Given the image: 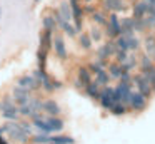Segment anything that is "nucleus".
I'll list each match as a JSON object with an SVG mask.
<instances>
[{"mask_svg":"<svg viewBox=\"0 0 155 144\" xmlns=\"http://www.w3.org/2000/svg\"><path fill=\"white\" fill-rule=\"evenodd\" d=\"M0 134H7L10 139L17 141V142H20V144H27L28 141H30L28 139L30 136L22 129L18 121H7L4 126L0 127Z\"/></svg>","mask_w":155,"mask_h":144,"instance_id":"1","label":"nucleus"},{"mask_svg":"<svg viewBox=\"0 0 155 144\" xmlns=\"http://www.w3.org/2000/svg\"><path fill=\"white\" fill-rule=\"evenodd\" d=\"M0 112L2 117L7 121H18L20 119V112H18V106L14 100V97L5 96L4 99L0 100Z\"/></svg>","mask_w":155,"mask_h":144,"instance_id":"2","label":"nucleus"},{"mask_svg":"<svg viewBox=\"0 0 155 144\" xmlns=\"http://www.w3.org/2000/svg\"><path fill=\"white\" fill-rule=\"evenodd\" d=\"M104 32H105V37H108V39H115V37L122 35V22L117 12L108 13V22L104 27Z\"/></svg>","mask_w":155,"mask_h":144,"instance_id":"3","label":"nucleus"},{"mask_svg":"<svg viewBox=\"0 0 155 144\" xmlns=\"http://www.w3.org/2000/svg\"><path fill=\"white\" fill-rule=\"evenodd\" d=\"M134 87L138 90V92H142L145 97H147L148 100L152 99V97L155 96V92H153V89H152V84L148 82V79L143 76L142 72H137V74H134Z\"/></svg>","mask_w":155,"mask_h":144,"instance_id":"4","label":"nucleus"},{"mask_svg":"<svg viewBox=\"0 0 155 144\" xmlns=\"http://www.w3.org/2000/svg\"><path fill=\"white\" fill-rule=\"evenodd\" d=\"M147 106H148L147 97H145L142 92H138V90H134L130 104H128V109H130L132 112H135V114H140V112H143V111L147 109Z\"/></svg>","mask_w":155,"mask_h":144,"instance_id":"5","label":"nucleus"},{"mask_svg":"<svg viewBox=\"0 0 155 144\" xmlns=\"http://www.w3.org/2000/svg\"><path fill=\"white\" fill-rule=\"evenodd\" d=\"M12 97H14V100L17 102V106H24V104H28L30 102V97H32V90L25 89V87L22 86H14V89H12Z\"/></svg>","mask_w":155,"mask_h":144,"instance_id":"6","label":"nucleus"},{"mask_svg":"<svg viewBox=\"0 0 155 144\" xmlns=\"http://www.w3.org/2000/svg\"><path fill=\"white\" fill-rule=\"evenodd\" d=\"M114 90H115V87H110V86L102 87L100 96H98V104H100L102 109L108 111L112 106H114V97H112L114 96Z\"/></svg>","mask_w":155,"mask_h":144,"instance_id":"7","label":"nucleus"},{"mask_svg":"<svg viewBox=\"0 0 155 144\" xmlns=\"http://www.w3.org/2000/svg\"><path fill=\"white\" fill-rule=\"evenodd\" d=\"M52 50L55 52V55L60 60L67 59V45H65L64 40V33H55L54 35V45H52Z\"/></svg>","mask_w":155,"mask_h":144,"instance_id":"8","label":"nucleus"},{"mask_svg":"<svg viewBox=\"0 0 155 144\" xmlns=\"http://www.w3.org/2000/svg\"><path fill=\"white\" fill-rule=\"evenodd\" d=\"M17 84L22 87H25V89L32 90V92H37V90L42 89V80L35 79L34 76H22L17 79Z\"/></svg>","mask_w":155,"mask_h":144,"instance_id":"9","label":"nucleus"},{"mask_svg":"<svg viewBox=\"0 0 155 144\" xmlns=\"http://www.w3.org/2000/svg\"><path fill=\"white\" fill-rule=\"evenodd\" d=\"M115 42L114 39H108L107 42H104L102 45H98L97 49V57L98 59H112L115 55Z\"/></svg>","mask_w":155,"mask_h":144,"instance_id":"10","label":"nucleus"},{"mask_svg":"<svg viewBox=\"0 0 155 144\" xmlns=\"http://www.w3.org/2000/svg\"><path fill=\"white\" fill-rule=\"evenodd\" d=\"M102 9L107 10L108 13L110 12L122 13L127 10V2L125 0H102Z\"/></svg>","mask_w":155,"mask_h":144,"instance_id":"11","label":"nucleus"},{"mask_svg":"<svg viewBox=\"0 0 155 144\" xmlns=\"http://www.w3.org/2000/svg\"><path fill=\"white\" fill-rule=\"evenodd\" d=\"M148 13V2L147 0H137L132 3V15L135 19H143Z\"/></svg>","mask_w":155,"mask_h":144,"instance_id":"12","label":"nucleus"},{"mask_svg":"<svg viewBox=\"0 0 155 144\" xmlns=\"http://www.w3.org/2000/svg\"><path fill=\"white\" fill-rule=\"evenodd\" d=\"M77 80H80L84 87L94 80V74L88 69V65H78L77 67Z\"/></svg>","mask_w":155,"mask_h":144,"instance_id":"13","label":"nucleus"},{"mask_svg":"<svg viewBox=\"0 0 155 144\" xmlns=\"http://www.w3.org/2000/svg\"><path fill=\"white\" fill-rule=\"evenodd\" d=\"M44 112L48 114V116H60L62 107L55 99H45L44 100Z\"/></svg>","mask_w":155,"mask_h":144,"instance_id":"14","label":"nucleus"},{"mask_svg":"<svg viewBox=\"0 0 155 144\" xmlns=\"http://www.w3.org/2000/svg\"><path fill=\"white\" fill-rule=\"evenodd\" d=\"M122 22V33L127 37L130 35H135V17L130 15V17H124V19H120Z\"/></svg>","mask_w":155,"mask_h":144,"instance_id":"15","label":"nucleus"},{"mask_svg":"<svg viewBox=\"0 0 155 144\" xmlns=\"http://www.w3.org/2000/svg\"><path fill=\"white\" fill-rule=\"evenodd\" d=\"M32 124H34L35 129H38L40 132H45V134H54L55 131L52 129V126L47 122V119H45V116H40V117H34V119H30Z\"/></svg>","mask_w":155,"mask_h":144,"instance_id":"16","label":"nucleus"},{"mask_svg":"<svg viewBox=\"0 0 155 144\" xmlns=\"http://www.w3.org/2000/svg\"><path fill=\"white\" fill-rule=\"evenodd\" d=\"M90 19H92V22H94L95 25L105 27V25H107V22H108V12H107V10H104V9H97L90 15Z\"/></svg>","mask_w":155,"mask_h":144,"instance_id":"17","label":"nucleus"},{"mask_svg":"<svg viewBox=\"0 0 155 144\" xmlns=\"http://www.w3.org/2000/svg\"><path fill=\"white\" fill-rule=\"evenodd\" d=\"M152 67H155V62H153V59H152V55L147 52L142 54V57H138V70H140L142 74H145V72H148Z\"/></svg>","mask_w":155,"mask_h":144,"instance_id":"18","label":"nucleus"},{"mask_svg":"<svg viewBox=\"0 0 155 144\" xmlns=\"http://www.w3.org/2000/svg\"><path fill=\"white\" fill-rule=\"evenodd\" d=\"M100 90H102V87L98 86L95 80H92L90 84H87V86L84 87V90L82 92L85 94V96L88 97V99H94V100H98V96H100Z\"/></svg>","mask_w":155,"mask_h":144,"instance_id":"19","label":"nucleus"},{"mask_svg":"<svg viewBox=\"0 0 155 144\" xmlns=\"http://www.w3.org/2000/svg\"><path fill=\"white\" fill-rule=\"evenodd\" d=\"M54 35H55L54 30L42 29V32H40V47H44V49H47V50H52V45H54Z\"/></svg>","mask_w":155,"mask_h":144,"instance_id":"20","label":"nucleus"},{"mask_svg":"<svg viewBox=\"0 0 155 144\" xmlns=\"http://www.w3.org/2000/svg\"><path fill=\"white\" fill-rule=\"evenodd\" d=\"M37 67L42 72H47V60H48V50L44 47H38L37 49Z\"/></svg>","mask_w":155,"mask_h":144,"instance_id":"21","label":"nucleus"},{"mask_svg":"<svg viewBox=\"0 0 155 144\" xmlns=\"http://www.w3.org/2000/svg\"><path fill=\"white\" fill-rule=\"evenodd\" d=\"M42 29H45V30H54V32H57V30H58L57 20H55V17L52 15L50 12L45 13L44 19H42Z\"/></svg>","mask_w":155,"mask_h":144,"instance_id":"22","label":"nucleus"},{"mask_svg":"<svg viewBox=\"0 0 155 144\" xmlns=\"http://www.w3.org/2000/svg\"><path fill=\"white\" fill-rule=\"evenodd\" d=\"M78 45H80L84 50H88V52H90L92 47H94V40H92L90 33L88 32H80L78 33Z\"/></svg>","mask_w":155,"mask_h":144,"instance_id":"23","label":"nucleus"},{"mask_svg":"<svg viewBox=\"0 0 155 144\" xmlns=\"http://www.w3.org/2000/svg\"><path fill=\"white\" fill-rule=\"evenodd\" d=\"M45 119H47V122L52 126V129H54L55 132H60L65 126L64 119H62L60 116H48V114H45Z\"/></svg>","mask_w":155,"mask_h":144,"instance_id":"24","label":"nucleus"},{"mask_svg":"<svg viewBox=\"0 0 155 144\" xmlns=\"http://www.w3.org/2000/svg\"><path fill=\"white\" fill-rule=\"evenodd\" d=\"M94 80H95V82H97L100 87H105V86H108V84H110L112 77H110V74H108L107 69H102L100 72H97V74L94 76Z\"/></svg>","mask_w":155,"mask_h":144,"instance_id":"25","label":"nucleus"},{"mask_svg":"<svg viewBox=\"0 0 155 144\" xmlns=\"http://www.w3.org/2000/svg\"><path fill=\"white\" fill-rule=\"evenodd\" d=\"M128 111H130L128 106H125L124 102H114V106L108 109V112H110L112 116H115V117H122V116H125Z\"/></svg>","mask_w":155,"mask_h":144,"instance_id":"26","label":"nucleus"},{"mask_svg":"<svg viewBox=\"0 0 155 144\" xmlns=\"http://www.w3.org/2000/svg\"><path fill=\"white\" fill-rule=\"evenodd\" d=\"M42 90L44 92H47V94H54L55 90V84H54V77L50 76V74H45L44 76V79H42Z\"/></svg>","mask_w":155,"mask_h":144,"instance_id":"27","label":"nucleus"},{"mask_svg":"<svg viewBox=\"0 0 155 144\" xmlns=\"http://www.w3.org/2000/svg\"><path fill=\"white\" fill-rule=\"evenodd\" d=\"M138 67V57L135 55L134 52H130V55H128V59L125 60L124 64H122V69L125 70V72H132L134 69H137Z\"/></svg>","mask_w":155,"mask_h":144,"instance_id":"28","label":"nucleus"},{"mask_svg":"<svg viewBox=\"0 0 155 144\" xmlns=\"http://www.w3.org/2000/svg\"><path fill=\"white\" fill-rule=\"evenodd\" d=\"M58 12H60L62 17H64L65 20H68V22L74 20V13H72V7H70V3H68V0H67V2H60V3H58Z\"/></svg>","mask_w":155,"mask_h":144,"instance_id":"29","label":"nucleus"},{"mask_svg":"<svg viewBox=\"0 0 155 144\" xmlns=\"http://www.w3.org/2000/svg\"><path fill=\"white\" fill-rule=\"evenodd\" d=\"M107 70H108V74H110V77L114 80H118V79H120V76H122V72H124L122 64H118V62H110V64H108V67H107Z\"/></svg>","mask_w":155,"mask_h":144,"instance_id":"30","label":"nucleus"},{"mask_svg":"<svg viewBox=\"0 0 155 144\" xmlns=\"http://www.w3.org/2000/svg\"><path fill=\"white\" fill-rule=\"evenodd\" d=\"M102 29H104V27H98V25H95V23L90 27L88 33H90V37H92V40H94V44L102 42V39H104V35H105V32H104Z\"/></svg>","mask_w":155,"mask_h":144,"instance_id":"31","label":"nucleus"},{"mask_svg":"<svg viewBox=\"0 0 155 144\" xmlns=\"http://www.w3.org/2000/svg\"><path fill=\"white\" fill-rule=\"evenodd\" d=\"M50 142H58V144H75V139L67 134H50Z\"/></svg>","mask_w":155,"mask_h":144,"instance_id":"32","label":"nucleus"},{"mask_svg":"<svg viewBox=\"0 0 155 144\" xmlns=\"http://www.w3.org/2000/svg\"><path fill=\"white\" fill-rule=\"evenodd\" d=\"M155 49V32L153 33H147L143 39V50L147 54H152V50Z\"/></svg>","mask_w":155,"mask_h":144,"instance_id":"33","label":"nucleus"},{"mask_svg":"<svg viewBox=\"0 0 155 144\" xmlns=\"http://www.w3.org/2000/svg\"><path fill=\"white\" fill-rule=\"evenodd\" d=\"M127 39H128V52H134L135 54L142 47V40L137 37V33H135V35L127 37Z\"/></svg>","mask_w":155,"mask_h":144,"instance_id":"34","label":"nucleus"},{"mask_svg":"<svg viewBox=\"0 0 155 144\" xmlns=\"http://www.w3.org/2000/svg\"><path fill=\"white\" fill-rule=\"evenodd\" d=\"M30 142L32 144H50V134H45V132L35 134V136L30 137Z\"/></svg>","mask_w":155,"mask_h":144,"instance_id":"35","label":"nucleus"},{"mask_svg":"<svg viewBox=\"0 0 155 144\" xmlns=\"http://www.w3.org/2000/svg\"><path fill=\"white\" fill-rule=\"evenodd\" d=\"M114 42H115V49H118V50H128V39H127V35H118V37H115L114 39Z\"/></svg>","mask_w":155,"mask_h":144,"instance_id":"36","label":"nucleus"},{"mask_svg":"<svg viewBox=\"0 0 155 144\" xmlns=\"http://www.w3.org/2000/svg\"><path fill=\"white\" fill-rule=\"evenodd\" d=\"M128 55H130V52H128V50H115V62H118V64H124L125 60L128 59Z\"/></svg>","mask_w":155,"mask_h":144,"instance_id":"37","label":"nucleus"},{"mask_svg":"<svg viewBox=\"0 0 155 144\" xmlns=\"http://www.w3.org/2000/svg\"><path fill=\"white\" fill-rule=\"evenodd\" d=\"M18 122H20L22 129H24L25 132L28 134V136H32V127H34V124H32V121H27L25 117H22V121L18 119Z\"/></svg>","mask_w":155,"mask_h":144,"instance_id":"38","label":"nucleus"},{"mask_svg":"<svg viewBox=\"0 0 155 144\" xmlns=\"http://www.w3.org/2000/svg\"><path fill=\"white\" fill-rule=\"evenodd\" d=\"M118 82H124V84H130V86H134V74L132 72H122L120 79H118Z\"/></svg>","mask_w":155,"mask_h":144,"instance_id":"39","label":"nucleus"},{"mask_svg":"<svg viewBox=\"0 0 155 144\" xmlns=\"http://www.w3.org/2000/svg\"><path fill=\"white\" fill-rule=\"evenodd\" d=\"M135 32H147V23L143 19H135Z\"/></svg>","mask_w":155,"mask_h":144,"instance_id":"40","label":"nucleus"},{"mask_svg":"<svg viewBox=\"0 0 155 144\" xmlns=\"http://www.w3.org/2000/svg\"><path fill=\"white\" fill-rule=\"evenodd\" d=\"M18 112H20V116L22 117H25V119H30V116H32V109H30V106L28 104H24V106H18Z\"/></svg>","mask_w":155,"mask_h":144,"instance_id":"41","label":"nucleus"},{"mask_svg":"<svg viewBox=\"0 0 155 144\" xmlns=\"http://www.w3.org/2000/svg\"><path fill=\"white\" fill-rule=\"evenodd\" d=\"M98 7H97V2L95 3H84V12H85V15H92V13L95 12V10H97Z\"/></svg>","mask_w":155,"mask_h":144,"instance_id":"42","label":"nucleus"},{"mask_svg":"<svg viewBox=\"0 0 155 144\" xmlns=\"http://www.w3.org/2000/svg\"><path fill=\"white\" fill-rule=\"evenodd\" d=\"M145 23H147V30H153L155 29V17L152 15H145Z\"/></svg>","mask_w":155,"mask_h":144,"instance_id":"43","label":"nucleus"},{"mask_svg":"<svg viewBox=\"0 0 155 144\" xmlns=\"http://www.w3.org/2000/svg\"><path fill=\"white\" fill-rule=\"evenodd\" d=\"M143 76L148 79V82H150V84H155V67H152V69L148 70V72H145Z\"/></svg>","mask_w":155,"mask_h":144,"instance_id":"44","label":"nucleus"},{"mask_svg":"<svg viewBox=\"0 0 155 144\" xmlns=\"http://www.w3.org/2000/svg\"><path fill=\"white\" fill-rule=\"evenodd\" d=\"M54 84H55V89H57V90L64 89V82H62V80H58V79H55V77H54Z\"/></svg>","mask_w":155,"mask_h":144,"instance_id":"45","label":"nucleus"},{"mask_svg":"<svg viewBox=\"0 0 155 144\" xmlns=\"http://www.w3.org/2000/svg\"><path fill=\"white\" fill-rule=\"evenodd\" d=\"M148 15L155 17V5H148Z\"/></svg>","mask_w":155,"mask_h":144,"instance_id":"46","label":"nucleus"},{"mask_svg":"<svg viewBox=\"0 0 155 144\" xmlns=\"http://www.w3.org/2000/svg\"><path fill=\"white\" fill-rule=\"evenodd\" d=\"M78 2H82V0H68V3H70V5H75V3H78Z\"/></svg>","mask_w":155,"mask_h":144,"instance_id":"47","label":"nucleus"},{"mask_svg":"<svg viewBox=\"0 0 155 144\" xmlns=\"http://www.w3.org/2000/svg\"><path fill=\"white\" fill-rule=\"evenodd\" d=\"M97 0H82V3H95Z\"/></svg>","mask_w":155,"mask_h":144,"instance_id":"48","label":"nucleus"},{"mask_svg":"<svg viewBox=\"0 0 155 144\" xmlns=\"http://www.w3.org/2000/svg\"><path fill=\"white\" fill-rule=\"evenodd\" d=\"M150 55H152V59H153V62H155V49L152 50V54H150Z\"/></svg>","mask_w":155,"mask_h":144,"instance_id":"49","label":"nucleus"},{"mask_svg":"<svg viewBox=\"0 0 155 144\" xmlns=\"http://www.w3.org/2000/svg\"><path fill=\"white\" fill-rule=\"evenodd\" d=\"M148 2V5H155V0H147Z\"/></svg>","mask_w":155,"mask_h":144,"instance_id":"50","label":"nucleus"},{"mask_svg":"<svg viewBox=\"0 0 155 144\" xmlns=\"http://www.w3.org/2000/svg\"><path fill=\"white\" fill-rule=\"evenodd\" d=\"M152 89H153V92H155V84H152Z\"/></svg>","mask_w":155,"mask_h":144,"instance_id":"51","label":"nucleus"},{"mask_svg":"<svg viewBox=\"0 0 155 144\" xmlns=\"http://www.w3.org/2000/svg\"><path fill=\"white\" fill-rule=\"evenodd\" d=\"M128 2H132V3H134V2H137V0H128Z\"/></svg>","mask_w":155,"mask_h":144,"instance_id":"52","label":"nucleus"},{"mask_svg":"<svg viewBox=\"0 0 155 144\" xmlns=\"http://www.w3.org/2000/svg\"><path fill=\"white\" fill-rule=\"evenodd\" d=\"M34 2H35V3H38V2H40V0H34Z\"/></svg>","mask_w":155,"mask_h":144,"instance_id":"53","label":"nucleus"},{"mask_svg":"<svg viewBox=\"0 0 155 144\" xmlns=\"http://www.w3.org/2000/svg\"><path fill=\"white\" fill-rule=\"evenodd\" d=\"M50 144H58V142H50Z\"/></svg>","mask_w":155,"mask_h":144,"instance_id":"54","label":"nucleus"},{"mask_svg":"<svg viewBox=\"0 0 155 144\" xmlns=\"http://www.w3.org/2000/svg\"><path fill=\"white\" fill-rule=\"evenodd\" d=\"M0 13H2V10H0Z\"/></svg>","mask_w":155,"mask_h":144,"instance_id":"55","label":"nucleus"},{"mask_svg":"<svg viewBox=\"0 0 155 144\" xmlns=\"http://www.w3.org/2000/svg\"><path fill=\"white\" fill-rule=\"evenodd\" d=\"M153 30H155V29H153Z\"/></svg>","mask_w":155,"mask_h":144,"instance_id":"56","label":"nucleus"}]
</instances>
